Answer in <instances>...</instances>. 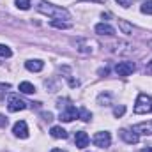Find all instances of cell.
<instances>
[{
  "label": "cell",
  "mask_w": 152,
  "mask_h": 152,
  "mask_svg": "<svg viewBox=\"0 0 152 152\" xmlns=\"http://www.w3.org/2000/svg\"><path fill=\"white\" fill-rule=\"evenodd\" d=\"M25 67L32 73H39V71H42L44 62L42 60H28V62H25Z\"/></svg>",
  "instance_id": "obj_13"
},
{
  "label": "cell",
  "mask_w": 152,
  "mask_h": 152,
  "mask_svg": "<svg viewBox=\"0 0 152 152\" xmlns=\"http://www.w3.org/2000/svg\"><path fill=\"white\" fill-rule=\"evenodd\" d=\"M97 48H99V44H97L96 41H92V39L85 37V39H78V41H76V50H78L80 53H83V55L96 53Z\"/></svg>",
  "instance_id": "obj_4"
},
{
  "label": "cell",
  "mask_w": 152,
  "mask_h": 152,
  "mask_svg": "<svg viewBox=\"0 0 152 152\" xmlns=\"http://www.w3.org/2000/svg\"><path fill=\"white\" fill-rule=\"evenodd\" d=\"M50 25H51V27H55V28H71V23L58 21V20H51V21H50Z\"/></svg>",
  "instance_id": "obj_18"
},
{
  "label": "cell",
  "mask_w": 152,
  "mask_h": 152,
  "mask_svg": "<svg viewBox=\"0 0 152 152\" xmlns=\"http://www.w3.org/2000/svg\"><path fill=\"white\" fill-rule=\"evenodd\" d=\"M7 88H11L9 83H0V92H2V90H7Z\"/></svg>",
  "instance_id": "obj_28"
},
{
  "label": "cell",
  "mask_w": 152,
  "mask_h": 152,
  "mask_svg": "<svg viewBox=\"0 0 152 152\" xmlns=\"http://www.w3.org/2000/svg\"><path fill=\"white\" fill-rule=\"evenodd\" d=\"M96 32L101 34V36H115V28L108 23H99L96 25Z\"/></svg>",
  "instance_id": "obj_12"
},
{
  "label": "cell",
  "mask_w": 152,
  "mask_h": 152,
  "mask_svg": "<svg viewBox=\"0 0 152 152\" xmlns=\"http://www.w3.org/2000/svg\"><path fill=\"white\" fill-rule=\"evenodd\" d=\"M78 118H81L83 122H90V118H92V113H90L87 108H81V110H78Z\"/></svg>",
  "instance_id": "obj_17"
},
{
  "label": "cell",
  "mask_w": 152,
  "mask_h": 152,
  "mask_svg": "<svg viewBox=\"0 0 152 152\" xmlns=\"http://www.w3.org/2000/svg\"><path fill=\"white\" fill-rule=\"evenodd\" d=\"M145 73H147V75H152V60L147 64V67H145Z\"/></svg>",
  "instance_id": "obj_27"
},
{
  "label": "cell",
  "mask_w": 152,
  "mask_h": 152,
  "mask_svg": "<svg viewBox=\"0 0 152 152\" xmlns=\"http://www.w3.org/2000/svg\"><path fill=\"white\" fill-rule=\"evenodd\" d=\"M42 118H44V120H48V122H50V120H53V115L50 113V112H42Z\"/></svg>",
  "instance_id": "obj_25"
},
{
  "label": "cell",
  "mask_w": 152,
  "mask_h": 152,
  "mask_svg": "<svg viewBox=\"0 0 152 152\" xmlns=\"http://www.w3.org/2000/svg\"><path fill=\"white\" fill-rule=\"evenodd\" d=\"M57 106L60 108V120L62 122H73L75 118H78V110H76V106L71 104L69 99H58Z\"/></svg>",
  "instance_id": "obj_2"
},
{
  "label": "cell",
  "mask_w": 152,
  "mask_h": 152,
  "mask_svg": "<svg viewBox=\"0 0 152 152\" xmlns=\"http://www.w3.org/2000/svg\"><path fill=\"white\" fill-rule=\"evenodd\" d=\"M118 134H120V138H122L126 143H129V145L138 143V140H140V136H138L133 129H120V131H118Z\"/></svg>",
  "instance_id": "obj_9"
},
{
  "label": "cell",
  "mask_w": 152,
  "mask_h": 152,
  "mask_svg": "<svg viewBox=\"0 0 152 152\" xmlns=\"http://www.w3.org/2000/svg\"><path fill=\"white\" fill-rule=\"evenodd\" d=\"M134 69H136V66L133 64V62H118L117 66H115V73L118 76H129L134 73Z\"/></svg>",
  "instance_id": "obj_7"
},
{
  "label": "cell",
  "mask_w": 152,
  "mask_h": 152,
  "mask_svg": "<svg viewBox=\"0 0 152 152\" xmlns=\"http://www.w3.org/2000/svg\"><path fill=\"white\" fill-rule=\"evenodd\" d=\"M12 133H14V136L21 138V140L28 138V127H27V122H25V120H18V122L14 124V127H12Z\"/></svg>",
  "instance_id": "obj_8"
},
{
  "label": "cell",
  "mask_w": 152,
  "mask_h": 152,
  "mask_svg": "<svg viewBox=\"0 0 152 152\" xmlns=\"http://www.w3.org/2000/svg\"><path fill=\"white\" fill-rule=\"evenodd\" d=\"M5 126H7V117L0 115V127H5Z\"/></svg>",
  "instance_id": "obj_26"
},
{
  "label": "cell",
  "mask_w": 152,
  "mask_h": 152,
  "mask_svg": "<svg viewBox=\"0 0 152 152\" xmlns=\"http://www.w3.org/2000/svg\"><path fill=\"white\" fill-rule=\"evenodd\" d=\"M142 12L143 14H152V0H147L142 4Z\"/></svg>",
  "instance_id": "obj_22"
},
{
  "label": "cell",
  "mask_w": 152,
  "mask_h": 152,
  "mask_svg": "<svg viewBox=\"0 0 152 152\" xmlns=\"http://www.w3.org/2000/svg\"><path fill=\"white\" fill-rule=\"evenodd\" d=\"M124 113H126V106H124V104L115 106V108H113V115H115V117H122Z\"/></svg>",
  "instance_id": "obj_23"
},
{
  "label": "cell",
  "mask_w": 152,
  "mask_h": 152,
  "mask_svg": "<svg viewBox=\"0 0 152 152\" xmlns=\"http://www.w3.org/2000/svg\"><path fill=\"white\" fill-rule=\"evenodd\" d=\"M11 55H12L11 48H9V46H5V44H0V57H2V58H9Z\"/></svg>",
  "instance_id": "obj_19"
},
{
  "label": "cell",
  "mask_w": 152,
  "mask_h": 152,
  "mask_svg": "<svg viewBox=\"0 0 152 152\" xmlns=\"http://www.w3.org/2000/svg\"><path fill=\"white\" fill-rule=\"evenodd\" d=\"M140 152H152V149L151 147H147V149H143V151H140Z\"/></svg>",
  "instance_id": "obj_30"
},
{
  "label": "cell",
  "mask_w": 152,
  "mask_h": 152,
  "mask_svg": "<svg viewBox=\"0 0 152 152\" xmlns=\"http://www.w3.org/2000/svg\"><path fill=\"white\" fill-rule=\"evenodd\" d=\"M134 133H140V134H152V120L149 122H140L133 127Z\"/></svg>",
  "instance_id": "obj_11"
},
{
  "label": "cell",
  "mask_w": 152,
  "mask_h": 152,
  "mask_svg": "<svg viewBox=\"0 0 152 152\" xmlns=\"http://www.w3.org/2000/svg\"><path fill=\"white\" fill-rule=\"evenodd\" d=\"M149 112H152V99L147 94H140L136 97V103H134V113L143 115Z\"/></svg>",
  "instance_id": "obj_3"
},
{
  "label": "cell",
  "mask_w": 152,
  "mask_h": 152,
  "mask_svg": "<svg viewBox=\"0 0 152 152\" xmlns=\"http://www.w3.org/2000/svg\"><path fill=\"white\" fill-rule=\"evenodd\" d=\"M88 142H90V138H88V134H87L85 131H76L75 143H76L78 149H85V147L88 145Z\"/></svg>",
  "instance_id": "obj_10"
},
{
  "label": "cell",
  "mask_w": 152,
  "mask_h": 152,
  "mask_svg": "<svg viewBox=\"0 0 152 152\" xmlns=\"http://www.w3.org/2000/svg\"><path fill=\"white\" fill-rule=\"evenodd\" d=\"M92 142H94L96 147H99V149H106V147H110V143H112V134L106 133V131L96 133L94 138H92Z\"/></svg>",
  "instance_id": "obj_5"
},
{
  "label": "cell",
  "mask_w": 152,
  "mask_h": 152,
  "mask_svg": "<svg viewBox=\"0 0 152 152\" xmlns=\"http://www.w3.org/2000/svg\"><path fill=\"white\" fill-rule=\"evenodd\" d=\"M51 152H66V151H62V149H53Z\"/></svg>",
  "instance_id": "obj_31"
},
{
  "label": "cell",
  "mask_w": 152,
  "mask_h": 152,
  "mask_svg": "<svg viewBox=\"0 0 152 152\" xmlns=\"http://www.w3.org/2000/svg\"><path fill=\"white\" fill-rule=\"evenodd\" d=\"M36 9L42 14H48L55 20H71V12L64 7H58V5H53V4H48L44 0H36Z\"/></svg>",
  "instance_id": "obj_1"
},
{
  "label": "cell",
  "mask_w": 152,
  "mask_h": 152,
  "mask_svg": "<svg viewBox=\"0 0 152 152\" xmlns=\"http://www.w3.org/2000/svg\"><path fill=\"white\" fill-rule=\"evenodd\" d=\"M97 103H99L101 106H108V104H112V94H110V92L101 94V96L97 97Z\"/></svg>",
  "instance_id": "obj_16"
},
{
  "label": "cell",
  "mask_w": 152,
  "mask_h": 152,
  "mask_svg": "<svg viewBox=\"0 0 152 152\" xmlns=\"http://www.w3.org/2000/svg\"><path fill=\"white\" fill-rule=\"evenodd\" d=\"M99 75L103 76V75H108V69H101V71H99Z\"/></svg>",
  "instance_id": "obj_29"
},
{
  "label": "cell",
  "mask_w": 152,
  "mask_h": 152,
  "mask_svg": "<svg viewBox=\"0 0 152 152\" xmlns=\"http://www.w3.org/2000/svg\"><path fill=\"white\" fill-rule=\"evenodd\" d=\"M18 88H20V92H23V94H34V92H36V87H34L32 83H28V81H21Z\"/></svg>",
  "instance_id": "obj_15"
},
{
  "label": "cell",
  "mask_w": 152,
  "mask_h": 152,
  "mask_svg": "<svg viewBox=\"0 0 152 152\" xmlns=\"http://www.w3.org/2000/svg\"><path fill=\"white\" fill-rule=\"evenodd\" d=\"M118 27L122 28V32H124V34H131V32H133V27H131L129 23H126L124 20H120V21H118Z\"/></svg>",
  "instance_id": "obj_20"
},
{
  "label": "cell",
  "mask_w": 152,
  "mask_h": 152,
  "mask_svg": "<svg viewBox=\"0 0 152 152\" xmlns=\"http://www.w3.org/2000/svg\"><path fill=\"white\" fill-rule=\"evenodd\" d=\"M16 5H18L21 11H27V9H30L32 2H30V0H16Z\"/></svg>",
  "instance_id": "obj_21"
},
{
  "label": "cell",
  "mask_w": 152,
  "mask_h": 152,
  "mask_svg": "<svg viewBox=\"0 0 152 152\" xmlns=\"http://www.w3.org/2000/svg\"><path fill=\"white\" fill-rule=\"evenodd\" d=\"M115 2H117V4H118V5H122V7H129V5H131V2H133V0H115Z\"/></svg>",
  "instance_id": "obj_24"
},
{
  "label": "cell",
  "mask_w": 152,
  "mask_h": 152,
  "mask_svg": "<svg viewBox=\"0 0 152 152\" xmlns=\"http://www.w3.org/2000/svg\"><path fill=\"white\" fill-rule=\"evenodd\" d=\"M7 108H9V112H20V110H25L27 108V103L23 101V99H20L18 96H9L7 97Z\"/></svg>",
  "instance_id": "obj_6"
},
{
  "label": "cell",
  "mask_w": 152,
  "mask_h": 152,
  "mask_svg": "<svg viewBox=\"0 0 152 152\" xmlns=\"http://www.w3.org/2000/svg\"><path fill=\"white\" fill-rule=\"evenodd\" d=\"M50 133H51V136H53V138H62V140H66V138H67V131H66V129H62L60 126H53Z\"/></svg>",
  "instance_id": "obj_14"
},
{
  "label": "cell",
  "mask_w": 152,
  "mask_h": 152,
  "mask_svg": "<svg viewBox=\"0 0 152 152\" xmlns=\"http://www.w3.org/2000/svg\"><path fill=\"white\" fill-rule=\"evenodd\" d=\"M92 2H106V0H92Z\"/></svg>",
  "instance_id": "obj_32"
}]
</instances>
